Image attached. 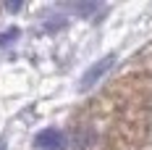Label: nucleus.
Masks as SVG:
<instances>
[{"label": "nucleus", "instance_id": "2", "mask_svg": "<svg viewBox=\"0 0 152 150\" xmlns=\"http://www.w3.org/2000/svg\"><path fill=\"white\" fill-rule=\"evenodd\" d=\"M34 148L39 150H61L63 148V132L61 129H42L34 137Z\"/></svg>", "mask_w": 152, "mask_h": 150}, {"label": "nucleus", "instance_id": "1", "mask_svg": "<svg viewBox=\"0 0 152 150\" xmlns=\"http://www.w3.org/2000/svg\"><path fill=\"white\" fill-rule=\"evenodd\" d=\"M113 63H115V55H113V53H107L105 58H100L97 63H92L89 69L84 71V76H81V90L94 87V84H97V82H100V79H102V76L113 69Z\"/></svg>", "mask_w": 152, "mask_h": 150}, {"label": "nucleus", "instance_id": "4", "mask_svg": "<svg viewBox=\"0 0 152 150\" xmlns=\"http://www.w3.org/2000/svg\"><path fill=\"white\" fill-rule=\"evenodd\" d=\"M16 37H18V32H16V29H8L5 34H0V47H3V45H8L11 40H16Z\"/></svg>", "mask_w": 152, "mask_h": 150}, {"label": "nucleus", "instance_id": "3", "mask_svg": "<svg viewBox=\"0 0 152 150\" xmlns=\"http://www.w3.org/2000/svg\"><path fill=\"white\" fill-rule=\"evenodd\" d=\"M66 11L79 13V16H92V13L100 11V5H97V3H74V5H66Z\"/></svg>", "mask_w": 152, "mask_h": 150}, {"label": "nucleus", "instance_id": "5", "mask_svg": "<svg viewBox=\"0 0 152 150\" xmlns=\"http://www.w3.org/2000/svg\"><path fill=\"white\" fill-rule=\"evenodd\" d=\"M8 148V142H5V137H0V150H5Z\"/></svg>", "mask_w": 152, "mask_h": 150}]
</instances>
